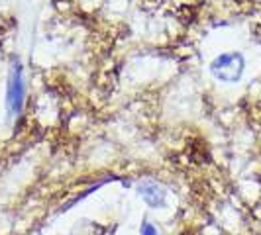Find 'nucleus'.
I'll list each match as a JSON object with an SVG mask.
<instances>
[{
  "instance_id": "20e7f679",
  "label": "nucleus",
  "mask_w": 261,
  "mask_h": 235,
  "mask_svg": "<svg viewBox=\"0 0 261 235\" xmlns=\"http://www.w3.org/2000/svg\"><path fill=\"white\" fill-rule=\"evenodd\" d=\"M142 235H161L159 231H157V227L155 225H151L149 222H144V225H142Z\"/></svg>"
},
{
  "instance_id": "7ed1b4c3",
  "label": "nucleus",
  "mask_w": 261,
  "mask_h": 235,
  "mask_svg": "<svg viewBox=\"0 0 261 235\" xmlns=\"http://www.w3.org/2000/svg\"><path fill=\"white\" fill-rule=\"evenodd\" d=\"M140 194L144 196V200L149 206H163V200H165V190L153 181H145L138 186Z\"/></svg>"
},
{
  "instance_id": "f03ea898",
  "label": "nucleus",
  "mask_w": 261,
  "mask_h": 235,
  "mask_svg": "<svg viewBox=\"0 0 261 235\" xmlns=\"http://www.w3.org/2000/svg\"><path fill=\"white\" fill-rule=\"evenodd\" d=\"M244 67H246V61L242 53H222L210 63V73L218 80L236 82L244 75Z\"/></svg>"
},
{
  "instance_id": "f257e3e1",
  "label": "nucleus",
  "mask_w": 261,
  "mask_h": 235,
  "mask_svg": "<svg viewBox=\"0 0 261 235\" xmlns=\"http://www.w3.org/2000/svg\"><path fill=\"white\" fill-rule=\"evenodd\" d=\"M24 98H26V82H24V69L20 61H14L8 77V86H6V108L10 116H18L24 108Z\"/></svg>"
}]
</instances>
